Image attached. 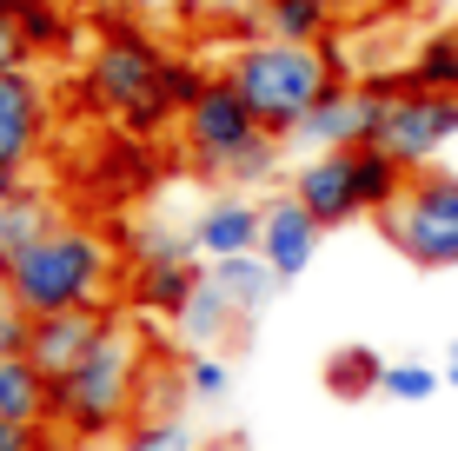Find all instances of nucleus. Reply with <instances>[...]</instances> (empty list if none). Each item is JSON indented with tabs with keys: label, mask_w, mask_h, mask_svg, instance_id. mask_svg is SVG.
Returning <instances> with one entry per match:
<instances>
[{
	"label": "nucleus",
	"mask_w": 458,
	"mask_h": 451,
	"mask_svg": "<svg viewBox=\"0 0 458 451\" xmlns=\"http://www.w3.org/2000/svg\"><path fill=\"white\" fill-rule=\"evenodd\" d=\"M386 246L419 272H458V173L452 166H425L405 180L399 206L378 213Z\"/></svg>",
	"instance_id": "20e7f679"
},
{
	"label": "nucleus",
	"mask_w": 458,
	"mask_h": 451,
	"mask_svg": "<svg viewBox=\"0 0 458 451\" xmlns=\"http://www.w3.org/2000/svg\"><path fill=\"white\" fill-rule=\"evenodd\" d=\"M140 385H147V346H140V332L114 325L100 338V352L54 385V431H67L81 445L133 431L140 425Z\"/></svg>",
	"instance_id": "f03ea898"
},
{
	"label": "nucleus",
	"mask_w": 458,
	"mask_h": 451,
	"mask_svg": "<svg viewBox=\"0 0 458 451\" xmlns=\"http://www.w3.org/2000/svg\"><path fill=\"white\" fill-rule=\"evenodd\" d=\"M47 451H81V445H47Z\"/></svg>",
	"instance_id": "e433bc0d"
},
{
	"label": "nucleus",
	"mask_w": 458,
	"mask_h": 451,
	"mask_svg": "<svg viewBox=\"0 0 458 451\" xmlns=\"http://www.w3.org/2000/svg\"><path fill=\"white\" fill-rule=\"evenodd\" d=\"M279 146H286V139H279V133H266L259 146H252L246 160H240V166L226 173V186H233V193H252V186H266V180L279 173Z\"/></svg>",
	"instance_id": "c756f323"
},
{
	"label": "nucleus",
	"mask_w": 458,
	"mask_h": 451,
	"mask_svg": "<svg viewBox=\"0 0 458 451\" xmlns=\"http://www.w3.org/2000/svg\"><path fill=\"white\" fill-rule=\"evenodd\" d=\"M186 398H199V405H219L226 398V385H233V372H226V359L219 352H186Z\"/></svg>",
	"instance_id": "bb28decb"
},
{
	"label": "nucleus",
	"mask_w": 458,
	"mask_h": 451,
	"mask_svg": "<svg viewBox=\"0 0 458 451\" xmlns=\"http://www.w3.org/2000/svg\"><path fill=\"white\" fill-rule=\"evenodd\" d=\"M21 34H27V46H34V60L40 54H73L67 0H21Z\"/></svg>",
	"instance_id": "5701e85b"
},
{
	"label": "nucleus",
	"mask_w": 458,
	"mask_h": 451,
	"mask_svg": "<svg viewBox=\"0 0 458 451\" xmlns=\"http://www.w3.org/2000/svg\"><path fill=\"white\" fill-rule=\"evenodd\" d=\"M173 325H180L186 352H219V346H233V338H246V319L226 305V292H219L213 279H199V292L186 299V313Z\"/></svg>",
	"instance_id": "f3484780"
},
{
	"label": "nucleus",
	"mask_w": 458,
	"mask_h": 451,
	"mask_svg": "<svg viewBox=\"0 0 458 451\" xmlns=\"http://www.w3.org/2000/svg\"><path fill=\"white\" fill-rule=\"evenodd\" d=\"M207 279H213L219 292H226V305H233V313H240L246 325H252V319L266 313V305L279 299V286H286V279H279L273 266H266L259 253H240V259H213V266H207Z\"/></svg>",
	"instance_id": "2eb2a0df"
},
{
	"label": "nucleus",
	"mask_w": 458,
	"mask_h": 451,
	"mask_svg": "<svg viewBox=\"0 0 458 451\" xmlns=\"http://www.w3.org/2000/svg\"><path fill=\"white\" fill-rule=\"evenodd\" d=\"M458 139V93H425V87H405V80H386V113H378V153L405 166V173H425L438 166Z\"/></svg>",
	"instance_id": "423d86ee"
},
{
	"label": "nucleus",
	"mask_w": 458,
	"mask_h": 451,
	"mask_svg": "<svg viewBox=\"0 0 458 451\" xmlns=\"http://www.w3.org/2000/svg\"><path fill=\"white\" fill-rule=\"evenodd\" d=\"M259 232H266V199H246V193H219L199 206L193 220V246L199 259H240V253H259Z\"/></svg>",
	"instance_id": "ddd939ff"
},
{
	"label": "nucleus",
	"mask_w": 458,
	"mask_h": 451,
	"mask_svg": "<svg viewBox=\"0 0 458 451\" xmlns=\"http://www.w3.org/2000/svg\"><path fill=\"white\" fill-rule=\"evenodd\" d=\"M452 359H458V338H452Z\"/></svg>",
	"instance_id": "4c0bfd02"
},
{
	"label": "nucleus",
	"mask_w": 458,
	"mask_h": 451,
	"mask_svg": "<svg viewBox=\"0 0 458 451\" xmlns=\"http://www.w3.org/2000/svg\"><path fill=\"white\" fill-rule=\"evenodd\" d=\"M378 113H386V80H333L293 139L312 153H359L378 139Z\"/></svg>",
	"instance_id": "6e6552de"
},
{
	"label": "nucleus",
	"mask_w": 458,
	"mask_h": 451,
	"mask_svg": "<svg viewBox=\"0 0 458 451\" xmlns=\"http://www.w3.org/2000/svg\"><path fill=\"white\" fill-rule=\"evenodd\" d=\"M40 438H47L40 425H13V418H0V451H47Z\"/></svg>",
	"instance_id": "473e14b6"
},
{
	"label": "nucleus",
	"mask_w": 458,
	"mask_h": 451,
	"mask_svg": "<svg viewBox=\"0 0 458 451\" xmlns=\"http://www.w3.org/2000/svg\"><path fill=\"white\" fill-rule=\"evenodd\" d=\"M180 253H199L193 232H166V226H133L126 232V259H180Z\"/></svg>",
	"instance_id": "cd10ccee"
},
{
	"label": "nucleus",
	"mask_w": 458,
	"mask_h": 451,
	"mask_svg": "<svg viewBox=\"0 0 458 451\" xmlns=\"http://www.w3.org/2000/svg\"><path fill=\"white\" fill-rule=\"evenodd\" d=\"M120 325L114 305H87V313H54V319H34V332H27V359H34L47 379H67V372H81L93 352H100V338Z\"/></svg>",
	"instance_id": "9d476101"
},
{
	"label": "nucleus",
	"mask_w": 458,
	"mask_h": 451,
	"mask_svg": "<svg viewBox=\"0 0 458 451\" xmlns=\"http://www.w3.org/2000/svg\"><path fill=\"white\" fill-rule=\"evenodd\" d=\"M13 193H21V173H13V166H0V206H7Z\"/></svg>",
	"instance_id": "72a5a7b5"
},
{
	"label": "nucleus",
	"mask_w": 458,
	"mask_h": 451,
	"mask_svg": "<svg viewBox=\"0 0 458 451\" xmlns=\"http://www.w3.org/2000/svg\"><path fill=\"white\" fill-rule=\"evenodd\" d=\"M199 279H207V259H199V253H180V259H140V266H126V299H133V313L180 319L186 299L199 292Z\"/></svg>",
	"instance_id": "4468645a"
},
{
	"label": "nucleus",
	"mask_w": 458,
	"mask_h": 451,
	"mask_svg": "<svg viewBox=\"0 0 458 451\" xmlns=\"http://www.w3.org/2000/svg\"><path fill=\"white\" fill-rule=\"evenodd\" d=\"M259 139H266L259 113L240 100V87H233L226 73H219L207 87V100H193L186 120H180V146H186V160H193V173H213V180H226Z\"/></svg>",
	"instance_id": "0eeeda50"
},
{
	"label": "nucleus",
	"mask_w": 458,
	"mask_h": 451,
	"mask_svg": "<svg viewBox=\"0 0 458 451\" xmlns=\"http://www.w3.org/2000/svg\"><path fill=\"white\" fill-rule=\"evenodd\" d=\"M293 199H299V206H306L326 232L366 220V206H359L352 153H312V160H299V166H293Z\"/></svg>",
	"instance_id": "9b49d317"
},
{
	"label": "nucleus",
	"mask_w": 458,
	"mask_h": 451,
	"mask_svg": "<svg viewBox=\"0 0 458 451\" xmlns=\"http://www.w3.org/2000/svg\"><path fill=\"white\" fill-rule=\"evenodd\" d=\"M199 7L207 0H133V13H147V21H199Z\"/></svg>",
	"instance_id": "2f4dec72"
},
{
	"label": "nucleus",
	"mask_w": 458,
	"mask_h": 451,
	"mask_svg": "<svg viewBox=\"0 0 458 451\" xmlns=\"http://www.w3.org/2000/svg\"><path fill=\"white\" fill-rule=\"evenodd\" d=\"M333 21L339 13L326 0H252V34H273V40H293V46L333 40Z\"/></svg>",
	"instance_id": "6ab92c4d"
},
{
	"label": "nucleus",
	"mask_w": 458,
	"mask_h": 451,
	"mask_svg": "<svg viewBox=\"0 0 458 451\" xmlns=\"http://www.w3.org/2000/svg\"><path fill=\"white\" fill-rule=\"evenodd\" d=\"M106 451H199V445H193V431H186L180 418H140V425L120 431Z\"/></svg>",
	"instance_id": "a878e982"
},
{
	"label": "nucleus",
	"mask_w": 458,
	"mask_h": 451,
	"mask_svg": "<svg viewBox=\"0 0 458 451\" xmlns=\"http://www.w3.org/2000/svg\"><path fill=\"white\" fill-rule=\"evenodd\" d=\"M445 385H452V392H458V359H445Z\"/></svg>",
	"instance_id": "c9c22d12"
},
{
	"label": "nucleus",
	"mask_w": 458,
	"mask_h": 451,
	"mask_svg": "<svg viewBox=\"0 0 458 451\" xmlns=\"http://www.w3.org/2000/svg\"><path fill=\"white\" fill-rule=\"evenodd\" d=\"M326 7H333V13H366L372 0H326Z\"/></svg>",
	"instance_id": "f704fd0d"
},
{
	"label": "nucleus",
	"mask_w": 458,
	"mask_h": 451,
	"mask_svg": "<svg viewBox=\"0 0 458 451\" xmlns=\"http://www.w3.org/2000/svg\"><path fill=\"white\" fill-rule=\"evenodd\" d=\"M405 87H425V93H458V34H425V40L412 46Z\"/></svg>",
	"instance_id": "4be33fe9"
},
{
	"label": "nucleus",
	"mask_w": 458,
	"mask_h": 451,
	"mask_svg": "<svg viewBox=\"0 0 458 451\" xmlns=\"http://www.w3.org/2000/svg\"><path fill=\"white\" fill-rule=\"evenodd\" d=\"M219 80V73H207L193 54H166V73H160V106L173 120H186V106L207 100V87Z\"/></svg>",
	"instance_id": "b1692460"
},
{
	"label": "nucleus",
	"mask_w": 458,
	"mask_h": 451,
	"mask_svg": "<svg viewBox=\"0 0 458 451\" xmlns=\"http://www.w3.org/2000/svg\"><path fill=\"white\" fill-rule=\"evenodd\" d=\"M352 173H359V206H366V220L392 213V206H399V193H405V180H412L392 153H378V146H359L352 153Z\"/></svg>",
	"instance_id": "412c9836"
},
{
	"label": "nucleus",
	"mask_w": 458,
	"mask_h": 451,
	"mask_svg": "<svg viewBox=\"0 0 458 451\" xmlns=\"http://www.w3.org/2000/svg\"><path fill=\"white\" fill-rule=\"evenodd\" d=\"M160 73H166V46L153 40L147 27L120 21V27H106V34L93 40L87 73H81V93H87V106H93L100 120L126 127L140 106L160 100Z\"/></svg>",
	"instance_id": "39448f33"
},
{
	"label": "nucleus",
	"mask_w": 458,
	"mask_h": 451,
	"mask_svg": "<svg viewBox=\"0 0 458 451\" xmlns=\"http://www.w3.org/2000/svg\"><path fill=\"white\" fill-rule=\"evenodd\" d=\"M27 332H34V313L21 305V292H13V286H7V272H0V359L27 352Z\"/></svg>",
	"instance_id": "c85d7f7f"
},
{
	"label": "nucleus",
	"mask_w": 458,
	"mask_h": 451,
	"mask_svg": "<svg viewBox=\"0 0 458 451\" xmlns=\"http://www.w3.org/2000/svg\"><path fill=\"white\" fill-rule=\"evenodd\" d=\"M21 67H34V46H27L13 13H0V73H21Z\"/></svg>",
	"instance_id": "7c9ffc66"
},
{
	"label": "nucleus",
	"mask_w": 458,
	"mask_h": 451,
	"mask_svg": "<svg viewBox=\"0 0 458 451\" xmlns=\"http://www.w3.org/2000/svg\"><path fill=\"white\" fill-rule=\"evenodd\" d=\"M54 226H60V206L47 193H34V186H21V193L0 206V272H7L13 259H27Z\"/></svg>",
	"instance_id": "a211bd4d"
},
{
	"label": "nucleus",
	"mask_w": 458,
	"mask_h": 451,
	"mask_svg": "<svg viewBox=\"0 0 458 451\" xmlns=\"http://www.w3.org/2000/svg\"><path fill=\"white\" fill-rule=\"evenodd\" d=\"M7 286L21 292V305L34 319H54V313H87V305H114V286H120V246L106 232H93L81 220H60L47 239L34 246L27 259L7 266Z\"/></svg>",
	"instance_id": "f257e3e1"
},
{
	"label": "nucleus",
	"mask_w": 458,
	"mask_h": 451,
	"mask_svg": "<svg viewBox=\"0 0 458 451\" xmlns=\"http://www.w3.org/2000/svg\"><path fill=\"white\" fill-rule=\"evenodd\" d=\"M47 120H54V93L34 67L0 73V166L27 173L47 146Z\"/></svg>",
	"instance_id": "1a4fd4ad"
},
{
	"label": "nucleus",
	"mask_w": 458,
	"mask_h": 451,
	"mask_svg": "<svg viewBox=\"0 0 458 451\" xmlns=\"http://www.w3.org/2000/svg\"><path fill=\"white\" fill-rule=\"evenodd\" d=\"M386 365H392V359H378L372 346H333V352H326L319 385L339 398V405H359V398H386Z\"/></svg>",
	"instance_id": "aec40b11"
},
{
	"label": "nucleus",
	"mask_w": 458,
	"mask_h": 451,
	"mask_svg": "<svg viewBox=\"0 0 458 451\" xmlns=\"http://www.w3.org/2000/svg\"><path fill=\"white\" fill-rule=\"evenodd\" d=\"M226 80L240 87V100L259 113L266 133L293 139L299 127H306V113L319 106V93L333 87V67H326L319 46H293V40H273V34H246L226 54Z\"/></svg>",
	"instance_id": "7ed1b4c3"
},
{
	"label": "nucleus",
	"mask_w": 458,
	"mask_h": 451,
	"mask_svg": "<svg viewBox=\"0 0 458 451\" xmlns=\"http://www.w3.org/2000/svg\"><path fill=\"white\" fill-rule=\"evenodd\" d=\"M438 385H445V372L425 365V359L386 365V398H392V405H425V398H438Z\"/></svg>",
	"instance_id": "393cba45"
},
{
	"label": "nucleus",
	"mask_w": 458,
	"mask_h": 451,
	"mask_svg": "<svg viewBox=\"0 0 458 451\" xmlns=\"http://www.w3.org/2000/svg\"><path fill=\"white\" fill-rule=\"evenodd\" d=\"M0 418H13V425H54V379L27 359V352H13V359H0Z\"/></svg>",
	"instance_id": "dca6fc26"
},
{
	"label": "nucleus",
	"mask_w": 458,
	"mask_h": 451,
	"mask_svg": "<svg viewBox=\"0 0 458 451\" xmlns=\"http://www.w3.org/2000/svg\"><path fill=\"white\" fill-rule=\"evenodd\" d=\"M319 239H326V226L312 220V213L299 206L293 193H273V199H266V232H259V259H266V266H273L279 279H286V286H293V279H299V272L312 266V259H319Z\"/></svg>",
	"instance_id": "f8f14e48"
}]
</instances>
